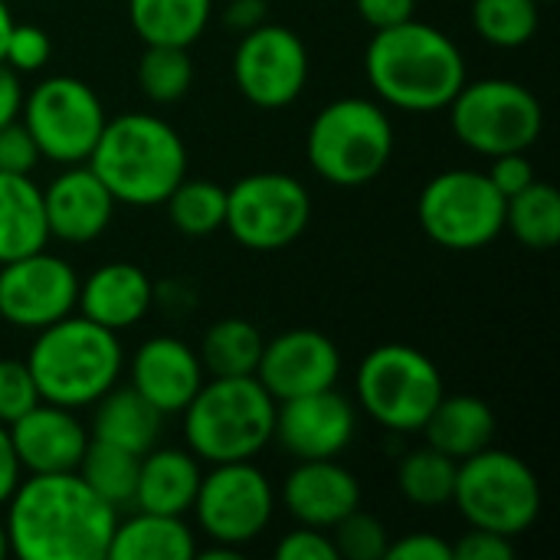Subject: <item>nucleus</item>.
<instances>
[{"label":"nucleus","instance_id":"nucleus-1","mask_svg":"<svg viewBox=\"0 0 560 560\" xmlns=\"http://www.w3.org/2000/svg\"><path fill=\"white\" fill-rule=\"evenodd\" d=\"M7 548L23 560H105L118 512L79 472H46L7 499Z\"/></svg>","mask_w":560,"mask_h":560},{"label":"nucleus","instance_id":"nucleus-2","mask_svg":"<svg viewBox=\"0 0 560 560\" xmlns=\"http://www.w3.org/2000/svg\"><path fill=\"white\" fill-rule=\"evenodd\" d=\"M364 72L374 92L404 112L446 108L466 85L459 46L436 26L417 20L377 30L364 52Z\"/></svg>","mask_w":560,"mask_h":560},{"label":"nucleus","instance_id":"nucleus-3","mask_svg":"<svg viewBox=\"0 0 560 560\" xmlns=\"http://www.w3.org/2000/svg\"><path fill=\"white\" fill-rule=\"evenodd\" d=\"M89 167L108 187L115 203L158 207L180 184L187 171V151L180 135L141 112H125L105 121Z\"/></svg>","mask_w":560,"mask_h":560},{"label":"nucleus","instance_id":"nucleus-4","mask_svg":"<svg viewBox=\"0 0 560 560\" xmlns=\"http://www.w3.org/2000/svg\"><path fill=\"white\" fill-rule=\"evenodd\" d=\"M26 368L39 400L75 410L95 404L115 387L121 371V345L115 331L82 318H59L39 328Z\"/></svg>","mask_w":560,"mask_h":560},{"label":"nucleus","instance_id":"nucleus-5","mask_svg":"<svg viewBox=\"0 0 560 560\" xmlns=\"http://www.w3.org/2000/svg\"><path fill=\"white\" fill-rule=\"evenodd\" d=\"M276 430V400L256 377H213L184 407V436L207 463L253 459Z\"/></svg>","mask_w":560,"mask_h":560},{"label":"nucleus","instance_id":"nucleus-6","mask_svg":"<svg viewBox=\"0 0 560 560\" xmlns=\"http://www.w3.org/2000/svg\"><path fill=\"white\" fill-rule=\"evenodd\" d=\"M308 164L338 187L374 180L394 154V125L371 98H338L308 128Z\"/></svg>","mask_w":560,"mask_h":560},{"label":"nucleus","instance_id":"nucleus-7","mask_svg":"<svg viewBox=\"0 0 560 560\" xmlns=\"http://www.w3.org/2000/svg\"><path fill=\"white\" fill-rule=\"evenodd\" d=\"M453 502L472 528L515 538L535 525L541 486L525 459L486 446L459 463Z\"/></svg>","mask_w":560,"mask_h":560},{"label":"nucleus","instance_id":"nucleus-8","mask_svg":"<svg viewBox=\"0 0 560 560\" xmlns=\"http://www.w3.org/2000/svg\"><path fill=\"white\" fill-rule=\"evenodd\" d=\"M446 108L456 138L486 158L528 151L545 125L535 92L512 79H482L463 85Z\"/></svg>","mask_w":560,"mask_h":560},{"label":"nucleus","instance_id":"nucleus-9","mask_svg":"<svg viewBox=\"0 0 560 560\" xmlns=\"http://www.w3.org/2000/svg\"><path fill=\"white\" fill-rule=\"evenodd\" d=\"M440 397L436 364L410 345H381L358 368V400L387 430H420Z\"/></svg>","mask_w":560,"mask_h":560},{"label":"nucleus","instance_id":"nucleus-10","mask_svg":"<svg viewBox=\"0 0 560 560\" xmlns=\"http://www.w3.org/2000/svg\"><path fill=\"white\" fill-rule=\"evenodd\" d=\"M417 220L436 246L472 253L505 230V197L479 171H443L423 187Z\"/></svg>","mask_w":560,"mask_h":560},{"label":"nucleus","instance_id":"nucleus-11","mask_svg":"<svg viewBox=\"0 0 560 560\" xmlns=\"http://www.w3.org/2000/svg\"><path fill=\"white\" fill-rule=\"evenodd\" d=\"M23 125L30 128L36 148L43 158L59 164H82L89 161L102 128H105V108L98 95L72 75H52L43 79L26 98H23Z\"/></svg>","mask_w":560,"mask_h":560},{"label":"nucleus","instance_id":"nucleus-12","mask_svg":"<svg viewBox=\"0 0 560 560\" xmlns=\"http://www.w3.org/2000/svg\"><path fill=\"white\" fill-rule=\"evenodd\" d=\"M312 220L308 190L289 174H249L226 190L223 226L253 253H272L295 243Z\"/></svg>","mask_w":560,"mask_h":560},{"label":"nucleus","instance_id":"nucleus-13","mask_svg":"<svg viewBox=\"0 0 560 560\" xmlns=\"http://www.w3.org/2000/svg\"><path fill=\"white\" fill-rule=\"evenodd\" d=\"M194 512L217 545L243 548L259 538L272 518V486L249 459L217 463V469L200 479Z\"/></svg>","mask_w":560,"mask_h":560},{"label":"nucleus","instance_id":"nucleus-14","mask_svg":"<svg viewBox=\"0 0 560 560\" xmlns=\"http://www.w3.org/2000/svg\"><path fill=\"white\" fill-rule=\"evenodd\" d=\"M236 89L259 108H282L299 98L308 79V52L299 33L279 23H259L243 33L233 52Z\"/></svg>","mask_w":560,"mask_h":560},{"label":"nucleus","instance_id":"nucleus-15","mask_svg":"<svg viewBox=\"0 0 560 560\" xmlns=\"http://www.w3.org/2000/svg\"><path fill=\"white\" fill-rule=\"evenodd\" d=\"M79 279L69 262L36 249L0 262V318L16 328L39 331L75 308Z\"/></svg>","mask_w":560,"mask_h":560},{"label":"nucleus","instance_id":"nucleus-16","mask_svg":"<svg viewBox=\"0 0 560 560\" xmlns=\"http://www.w3.org/2000/svg\"><path fill=\"white\" fill-rule=\"evenodd\" d=\"M341 354L331 338L315 328H295L269 345H262V358L256 368V381L269 390V397L292 400L315 390H328L338 384Z\"/></svg>","mask_w":560,"mask_h":560},{"label":"nucleus","instance_id":"nucleus-17","mask_svg":"<svg viewBox=\"0 0 560 560\" xmlns=\"http://www.w3.org/2000/svg\"><path fill=\"white\" fill-rule=\"evenodd\" d=\"M289 456L335 459L354 436V407L335 387L276 404V430Z\"/></svg>","mask_w":560,"mask_h":560},{"label":"nucleus","instance_id":"nucleus-18","mask_svg":"<svg viewBox=\"0 0 560 560\" xmlns=\"http://www.w3.org/2000/svg\"><path fill=\"white\" fill-rule=\"evenodd\" d=\"M10 443L16 450L20 469L33 476L46 472H75L79 459L89 446V433L72 417V410L39 400L10 427Z\"/></svg>","mask_w":560,"mask_h":560},{"label":"nucleus","instance_id":"nucleus-19","mask_svg":"<svg viewBox=\"0 0 560 560\" xmlns=\"http://www.w3.org/2000/svg\"><path fill=\"white\" fill-rule=\"evenodd\" d=\"M282 502L299 525L325 532L361 505V486L335 459H302L282 486Z\"/></svg>","mask_w":560,"mask_h":560},{"label":"nucleus","instance_id":"nucleus-20","mask_svg":"<svg viewBox=\"0 0 560 560\" xmlns=\"http://www.w3.org/2000/svg\"><path fill=\"white\" fill-rule=\"evenodd\" d=\"M49 236L66 243H89L112 223L115 197L92 167H69L43 190Z\"/></svg>","mask_w":560,"mask_h":560},{"label":"nucleus","instance_id":"nucleus-21","mask_svg":"<svg viewBox=\"0 0 560 560\" xmlns=\"http://www.w3.org/2000/svg\"><path fill=\"white\" fill-rule=\"evenodd\" d=\"M200 384L203 364L180 338H151L131 361V387L161 413H184Z\"/></svg>","mask_w":560,"mask_h":560},{"label":"nucleus","instance_id":"nucleus-22","mask_svg":"<svg viewBox=\"0 0 560 560\" xmlns=\"http://www.w3.org/2000/svg\"><path fill=\"white\" fill-rule=\"evenodd\" d=\"M154 289L151 279L131 266V262H108L98 266L82 285H79V299L75 305L82 308V315L108 331H121L138 325L148 308H151Z\"/></svg>","mask_w":560,"mask_h":560},{"label":"nucleus","instance_id":"nucleus-23","mask_svg":"<svg viewBox=\"0 0 560 560\" xmlns=\"http://www.w3.org/2000/svg\"><path fill=\"white\" fill-rule=\"evenodd\" d=\"M200 466L184 450H151L138 466L135 509L158 515H187L200 489Z\"/></svg>","mask_w":560,"mask_h":560},{"label":"nucleus","instance_id":"nucleus-24","mask_svg":"<svg viewBox=\"0 0 560 560\" xmlns=\"http://www.w3.org/2000/svg\"><path fill=\"white\" fill-rule=\"evenodd\" d=\"M420 430L427 433L433 450H440V453L453 456L456 463H463V459L476 456L479 450H486L492 443L495 413L482 397H472V394L446 397L443 394Z\"/></svg>","mask_w":560,"mask_h":560},{"label":"nucleus","instance_id":"nucleus-25","mask_svg":"<svg viewBox=\"0 0 560 560\" xmlns=\"http://www.w3.org/2000/svg\"><path fill=\"white\" fill-rule=\"evenodd\" d=\"M49 226L43 210V190L30 174L0 171V262L46 249Z\"/></svg>","mask_w":560,"mask_h":560},{"label":"nucleus","instance_id":"nucleus-26","mask_svg":"<svg viewBox=\"0 0 560 560\" xmlns=\"http://www.w3.org/2000/svg\"><path fill=\"white\" fill-rule=\"evenodd\" d=\"M95 404L98 410L92 420V440L112 443L135 456H144L154 450L164 413L154 404H148L135 387H121V390L112 387Z\"/></svg>","mask_w":560,"mask_h":560},{"label":"nucleus","instance_id":"nucleus-27","mask_svg":"<svg viewBox=\"0 0 560 560\" xmlns=\"http://www.w3.org/2000/svg\"><path fill=\"white\" fill-rule=\"evenodd\" d=\"M197 555L194 535L180 515L141 512L115 525L108 555L112 560H190Z\"/></svg>","mask_w":560,"mask_h":560},{"label":"nucleus","instance_id":"nucleus-28","mask_svg":"<svg viewBox=\"0 0 560 560\" xmlns=\"http://www.w3.org/2000/svg\"><path fill=\"white\" fill-rule=\"evenodd\" d=\"M213 0H128L135 33L158 46H190L210 23Z\"/></svg>","mask_w":560,"mask_h":560},{"label":"nucleus","instance_id":"nucleus-29","mask_svg":"<svg viewBox=\"0 0 560 560\" xmlns=\"http://www.w3.org/2000/svg\"><path fill=\"white\" fill-rule=\"evenodd\" d=\"M138 466H141V456L118 450L112 443H102V440H89L75 472L108 509L125 512V509H135Z\"/></svg>","mask_w":560,"mask_h":560},{"label":"nucleus","instance_id":"nucleus-30","mask_svg":"<svg viewBox=\"0 0 560 560\" xmlns=\"http://www.w3.org/2000/svg\"><path fill=\"white\" fill-rule=\"evenodd\" d=\"M262 335L246 318H223L210 325L200 345V364L213 377H256L262 358Z\"/></svg>","mask_w":560,"mask_h":560},{"label":"nucleus","instance_id":"nucleus-31","mask_svg":"<svg viewBox=\"0 0 560 560\" xmlns=\"http://www.w3.org/2000/svg\"><path fill=\"white\" fill-rule=\"evenodd\" d=\"M505 226L528 249H555L560 240V197L551 184L532 180L522 194L505 200Z\"/></svg>","mask_w":560,"mask_h":560},{"label":"nucleus","instance_id":"nucleus-32","mask_svg":"<svg viewBox=\"0 0 560 560\" xmlns=\"http://www.w3.org/2000/svg\"><path fill=\"white\" fill-rule=\"evenodd\" d=\"M456 469H459V463L433 446L413 450L397 469V486H400L404 499H410L413 505L436 509V505L453 502Z\"/></svg>","mask_w":560,"mask_h":560},{"label":"nucleus","instance_id":"nucleus-33","mask_svg":"<svg viewBox=\"0 0 560 560\" xmlns=\"http://www.w3.org/2000/svg\"><path fill=\"white\" fill-rule=\"evenodd\" d=\"M164 203H167L171 223L187 236H207L220 230L226 220V190L213 180L180 177V184L167 194Z\"/></svg>","mask_w":560,"mask_h":560},{"label":"nucleus","instance_id":"nucleus-34","mask_svg":"<svg viewBox=\"0 0 560 560\" xmlns=\"http://www.w3.org/2000/svg\"><path fill=\"white\" fill-rule=\"evenodd\" d=\"M472 26L492 46H525L538 30V0H472Z\"/></svg>","mask_w":560,"mask_h":560},{"label":"nucleus","instance_id":"nucleus-35","mask_svg":"<svg viewBox=\"0 0 560 560\" xmlns=\"http://www.w3.org/2000/svg\"><path fill=\"white\" fill-rule=\"evenodd\" d=\"M138 82L151 102L167 105V102L184 98L194 82V62L187 56V46L148 43V49L138 62Z\"/></svg>","mask_w":560,"mask_h":560},{"label":"nucleus","instance_id":"nucleus-36","mask_svg":"<svg viewBox=\"0 0 560 560\" xmlns=\"http://www.w3.org/2000/svg\"><path fill=\"white\" fill-rule=\"evenodd\" d=\"M331 545L338 551V560H384L390 538L374 515L354 509L335 525Z\"/></svg>","mask_w":560,"mask_h":560},{"label":"nucleus","instance_id":"nucleus-37","mask_svg":"<svg viewBox=\"0 0 560 560\" xmlns=\"http://www.w3.org/2000/svg\"><path fill=\"white\" fill-rule=\"evenodd\" d=\"M39 404V390L26 361H0V423L10 427Z\"/></svg>","mask_w":560,"mask_h":560},{"label":"nucleus","instance_id":"nucleus-38","mask_svg":"<svg viewBox=\"0 0 560 560\" xmlns=\"http://www.w3.org/2000/svg\"><path fill=\"white\" fill-rule=\"evenodd\" d=\"M49 36L33 26V23H13L7 46H3V62L16 72H36L49 62Z\"/></svg>","mask_w":560,"mask_h":560},{"label":"nucleus","instance_id":"nucleus-39","mask_svg":"<svg viewBox=\"0 0 560 560\" xmlns=\"http://www.w3.org/2000/svg\"><path fill=\"white\" fill-rule=\"evenodd\" d=\"M39 161V148L23 121H10L0 128V171L3 174H30Z\"/></svg>","mask_w":560,"mask_h":560},{"label":"nucleus","instance_id":"nucleus-40","mask_svg":"<svg viewBox=\"0 0 560 560\" xmlns=\"http://www.w3.org/2000/svg\"><path fill=\"white\" fill-rule=\"evenodd\" d=\"M492 180V187L509 200L515 194H522L532 180H535V167L525 158V151H512V154H499L492 158V171L486 174Z\"/></svg>","mask_w":560,"mask_h":560},{"label":"nucleus","instance_id":"nucleus-41","mask_svg":"<svg viewBox=\"0 0 560 560\" xmlns=\"http://www.w3.org/2000/svg\"><path fill=\"white\" fill-rule=\"evenodd\" d=\"M279 560H338V551L331 545L328 535H322V528H308L302 525L299 532L285 535L276 548Z\"/></svg>","mask_w":560,"mask_h":560},{"label":"nucleus","instance_id":"nucleus-42","mask_svg":"<svg viewBox=\"0 0 560 560\" xmlns=\"http://www.w3.org/2000/svg\"><path fill=\"white\" fill-rule=\"evenodd\" d=\"M515 558V545L505 535L495 532H482L472 528L469 535H463L459 545H453V560H512Z\"/></svg>","mask_w":560,"mask_h":560},{"label":"nucleus","instance_id":"nucleus-43","mask_svg":"<svg viewBox=\"0 0 560 560\" xmlns=\"http://www.w3.org/2000/svg\"><path fill=\"white\" fill-rule=\"evenodd\" d=\"M384 560H453V545L436 535H407L397 545H387Z\"/></svg>","mask_w":560,"mask_h":560},{"label":"nucleus","instance_id":"nucleus-44","mask_svg":"<svg viewBox=\"0 0 560 560\" xmlns=\"http://www.w3.org/2000/svg\"><path fill=\"white\" fill-rule=\"evenodd\" d=\"M361 20L374 30H387L397 26L404 20H413L417 0H354Z\"/></svg>","mask_w":560,"mask_h":560},{"label":"nucleus","instance_id":"nucleus-45","mask_svg":"<svg viewBox=\"0 0 560 560\" xmlns=\"http://www.w3.org/2000/svg\"><path fill=\"white\" fill-rule=\"evenodd\" d=\"M23 108V89H20V75L16 69H10L7 62H0V128L16 121Z\"/></svg>","mask_w":560,"mask_h":560},{"label":"nucleus","instance_id":"nucleus-46","mask_svg":"<svg viewBox=\"0 0 560 560\" xmlns=\"http://www.w3.org/2000/svg\"><path fill=\"white\" fill-rule=\"evenodd\" d=\"M16 486H20V459L10 443V430L0 423V505L13 495Z\"/></svg>","mask_w":560,"mask_h":560},{"label":"nucleus","instance_id":"nucleus-47","mask_svg":"<svg viewBox=\"0 0 560 560\" xmlns=\"http://www.w3.org/2000/svg\"><path fill=\"white\" fill-rule=\"evenodd\" d=\"M266 20V0H233L226 7V26L236 33H249Z\"/></svg>","mask_w":560,"mask_h":560},{"label":"nucleus","instance_id":"nucleus-48","mask_svg":"<svg viewBox=\"0 0 560 560\" xmlns=\"http://www.w3.org/2000/svg\"><path fill=\"white\" fill-rule=\"evenodd\" d=\"M240 558V548H230V545H217L210 551H200V560H236Z\"/></svg>","mask_w":560,"mask_h":560},{"label":"nucleus","instance_id":"nucleus-49","mask_svg":"<svg viewBox=\"0 0 560 560\" xmlns=\"http://www.w3.org/2000/svg\"><path fill=\"white\" fill-rule=\"evenodd\" d=\"M10 26H13V16L7 10V3L0 0V62H3V46H7V36H10Z\"/></svg>","mask_w":560,"mask_h":560},{"label":"nucleus","instance_id":"nucleus-50","mask_svg":"<svg viewBox=\"0 0 560 560\" xmlns=\"http://www.w3.org/2000/svg\"><path fill=\"white\" fill-rule=\"evenodd\" d=\"M10 548H7V528L0 525V560H3V555H7Z\"/></svg>","mask_w":560,"mask_h":560},{"label":"nucleus","instance_id":"nucleus-51","mask_svg":"<svg viewBox=\"0 0 560 560\" xmlns=\"http://www.w3.org/2000/svg\"><path fill=\"white\" fill-rule=\"evenodd\" d=\"M538 3H551V0H538Z\"/></svg>","mask_w":560,"mask_h":560}]
</instances>
